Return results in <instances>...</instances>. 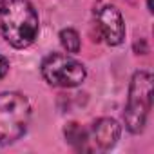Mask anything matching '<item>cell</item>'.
<instances>
[{
  "label": "cell",
  "instance_id": "cell-1",
  "mask_svg": "<svg viewBox=\"0 0 154 154\" xmlns=\"http://www.w3.org/2000/svg\"><path fill=\"white\" fill-rule=\"evenodd\" d=\"M0 31L8 44L24 49L38 36V15L29 0H4L0 8Z\"/></svg>",
  "mask_w": 154,
  "mask_h": 154
},
{
  "label": "cell",
  "instance_id": "cell-2",
  "mask_svg": "<svg viewBox=\"0 0 154 154\" xmlns=\"http://www.w3.org/2000/svg\"><path fill=\"white\" fill-rule=\"evenodd\" d=\"M31 120L29 100L20 93L0 94V145H9L22 138Z\"/></svg>",
  "mask_w": 154,
  "mask_h": 154
},
{
  "label": "cell",
  "instance_id": "cell-3",
  "mask_svg": "<svg viewBox=\"0 0 154 154\" xmlns=\"http://www.w3.org/2000/svg\"><path fill=\"white\" fill-rule=\"evenodd\" d=\"M150 103H152V76L147 71H138L132 76L129 87V100L123 112L125 127L131 132L138 134L143 131L147 114L150 111Z\"/></svg>",
  "mask_w": 154,
  "mask_h": 154
},
{
  "label": "cell",
  "instance_id": "cell-4",
  "mask_svg": "<svg viewBox=\"0 0 154 154\" xmlns=\"http://www.w3.org/2000/svg\"><path fill=\"white\" fill-rule=\"evenodd\" d=\"M42 76L54 87H76L85 80L87 71L67 54H49L42 62Z\"/></svg>",
  "mask_w": 154,
  "mask_h": 154
},
{
  "label": "cell",
  "instance_id": "cell-5",
  "mask_svg": "<svg viewBox=\"0 0 154 154\" xmlns=\"http://www.w3.org/2000/svg\"><path fill=\"white\" fill-rule=\"evenodd\" d=\"M96 26L109 45H118L125 38V26L114 6H105L96 13Z\"/></svg>",
  "mask_w": 154,
  "mask_h": 154
},
{
  "label": "cell",
  "instance_id": "cell-6",
  "mask_svg": "<svg viewBox=\"0 0 154 154\" xmlns=\"http://www.w3.org/2000/svg\"><path fill=\"white\" fill-rule=\"evenodd\" d=\"M120 125L112 118H100L87 132V141H93L94 147L107 150L120 140Z\"/></svg>",
  "mask_w": 154,
  "mask_h": 154
},
{
  "label": "cell",
  "instance_id": "cell-7",
  "mask_svg": "<svg viewBox=\"0 0 154 154\" xmlns=\"http://www.w3.org/2000/svg\"><path fill=\"white\" fill-rule=\"evenodd\" d=\"M65 138L71 145L82 150H89V141H87V131H84L78 123H69L65 127Z\"/></svg>",
  "mask_w": 154,
  "mask_h": 154
},
{
  "label": "cell",
  "instance_id": "cell-8",
  "mask_svg": "<svg viewBox=\"0 0 154 154\" xmlns=\"http://www.w3.org/2000/svg\"><path fill=\"white\" fill-rule=\"evenodd\" d=\"M60 44H62V47H63L67 53H78V51H80V45H82L80 35L76 33L74 29H71V27L62 29V31H60Z\"/></svg>",
  "mask_w": 154,
  "mask_h": 154
},
{
  "label": "cell",
  "instance_id": "cell-9",
  "mask_svg": "<svg viewBox=\"0 0 154 154\" xmlns=\"http://www.w3.org/2000/svg\"><path fill=\"white\" fill-rule=\"evenodd\" d=\"M8 71H9V60L0 54V78H4L8 74Z\"/></svg>",
  "mask_w": 154,
  "mask_h": 154
},
{
  "label": "cell",
  "instance_id": "cell-10",
  "mask_svg": "<svg viewBox=\"0 0 154 154\" xmlns=\"http://www.w3.org/2000/svg\"><path fill=\"white\" fill-rule=\"evenodd\" d=\"M2 2H4V0H0V8H2Z\"/></svg>",
  "mask_w": 154,
  "mask_h": 154
}]
</instances>
